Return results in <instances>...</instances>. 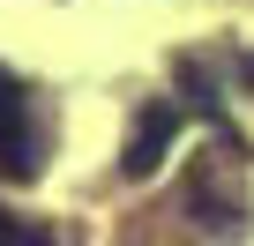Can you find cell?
Listing matches in <instances>:
<instances>
[{
	"instance_id": "7a4b0ae2",
	"label": "cell",
	"mask_w": 254,
	"mask_h": 246,
	"mask_svg": "<svg viewBox=\"0 0 254 246\" xmlns=\"http://www.w3.org/2000/svg\"><path fill=\"white\" fill-rule=\"evenodd\" d=\"M217 164H224V157H194V164H187V216H194L209 239H239V231L254 224V201H247V187L224 194Z\"/></svg>"
},
{
	"instance_id": "5b68a950",
	"label": "cell",
	"mask_w": 254,
	"mask_h": 246,
	"mask_svg": "<svg viewBox=\"0 0 254 246\" xmlns=\"http://www.w3.org/2000/svg\"><path fill=\"white\" fill-rule=\"evenodd\" d=\"M0 246H53V231L38 216H15V209H0Z\"/></svg>"
},
{
	"instance_id": "6da1fadb",
	"label": "cell",
	"mask_w": 254,
	"mask_h": 246,
	"mask_svg": "<svg viewBox=\"0 0 254 246\" xmlns=\"http://www.w3.org/2000/svg\"><path fill=\"white\" fill-rule=\"evenodd\" d=\"M0 172H8L15 187H30L45 172V127H38V112H30L23 75H8V67H0Z\"/></svg>"
},
{
	"instance_id": "277c9868",
	"label": "cell",
	"mask_w": 254,
	"mask_h": 246,
	"mask_svg": "<svg viewBox=\"0 0 254 246\" xmlns=\"http://www.w3.org/2000/svg\"><path fill=\"white\" fill-rule=\"evenodd\" d=\"M172 75H180V90H187V104L217 127V142L224 149H239V135H232V119H224V90H217V75H209V60L202 52H172Z\"/></svg>"
},
{
	"instance_id": "3957f363",
	"label": "cell",
	"mask_w": 254,
	"mask_h": 246,
	"mask_svg": "<svg viewBox=\"0 0 254 246\" xmlns=\"http://www.w3.org/2000/svg\"><path fill=\"white\" fill-rule=\"evenodd\" d=\"M180 142V104L172 97H150L142 112H135V135H127V149H120V179H150L157 164H165V149Z\"/></svg>"
}]
</instances>
